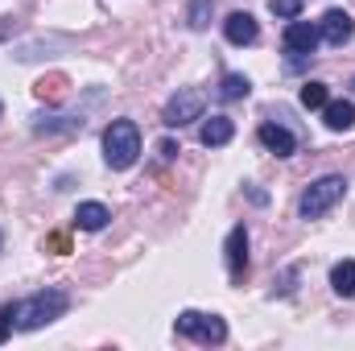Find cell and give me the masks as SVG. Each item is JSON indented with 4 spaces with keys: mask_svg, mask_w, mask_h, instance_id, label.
Segmentation results:
<instances>
[{
    "mask_svg": "<svg viewBox=\"0 0 355 351\" xmlns=\"http://www.w3.org/2000/svg\"><path fill=\"white\" fill-rule=\"evenodd\" d=\"M352 91H355V79H352Z\"/></svg>",
    "mask_w": 355,
    "mask_h": 351,
    "instance_id": "cell-25",
    "label": "cell"
},
{
    "mask_svg": "<svg viewBox=\"0 0 355 351\" xmlns=\"http://www.w3.org/2000/svg\"><path fill=\"white\" fill-rule=\"evenodd\" d=\"M67 306H71L67 289H42V293H33V298H25V302L4 306L0 314L12 323V331H37V327H46V323L62 318Z\"/></svg>",
    "mask_w": 355,
    "mask_h": 351,
    "instance_id": "cell-1",
    "label": "cell"
},
{
    "mask_svg": "<svg viewBox=\"0 0 355 351\" xmlns=\"http://www.w3.org/2000/svg\"><path fill=\"white\" fill-rule=\"evenodd\" d=\"M0 116H4V103H0Z\"/></svg>",
    "mask_w": 355,
    "mask_h": 351,
    "instance_id": "cell-23",
    "label": "cell"
},
{
    "mask_svg": "<svg viewBox=\"0 0 355 351\" xmlns=\"http://www.w3.org/2000/svg\"><path fill=\"white\" fill-rule=\"evenodd\" d=\"M107 219H112V211L103 203H79V211H75V228L79 232H103Z\"/></svg>",
    "mask_w": 355,
    "mask_h": 351,
    "instance_id": "cell-13",
    "label": "cell"
},
{
    "mask_svg": "<svg viewBox=\"0 0 355 351\" xmlns=\"http://www.w3.org/2000/svg\"><path fill=\"white\" fill-rule=\"evenodd\" d=\"M83 128V116H33V132H75Z\"/></svg>",
    "mask_w": 355,
    "mask_h": 351,
    "instance_id": "cell-14",
    "label": "cell"
},
{
    "mask_svg": "<svg viewBox=\"0 0 355 351\" xmlns=\"http://www.w3.org/2000/svg\"><path fill=\"white\" fill-rule=\"evenodd\" d=\"M223 257H227V273H232V281H244V273H248V228H244V223H236V228L227 232Z\"/></svg>",
    "mask_w": 355,
    "mask_h": 351,
    "instance_id": "cell-7",
    "label": "cell"
},
{
    "mask_svg": "<svg viewBox=\"0 0 355 351\" xmlns=\"http://www.w3.org/2000/svg\"><path fill=\"white\" fill-rule=\"evenodd\" d=\"M0 248H4V236H0Z\"/></svg>",
    "mask_w": 355,
    "mask_h": 351,
    "instance_id": "cell-24",
    "label": "cell"
},
{
    "mask_svg": "<svg viewBox=\"0 0 355 351\" xmlns=\"http://www.w3.org/2000/svg\"><path fill=\"white\" fill-rule=\"evenodd\" d=\"M223 37H227L232 46H252V42L261 37V25H257L252 12H232V17L223 21Z\"/></svg>",
    "mask_w": 355,
    "mask_h": 351,
    "instance_id": "cell-9",
    "label": "cell"
},
{
    "mask_svg": "<svg viewBox=\"0 0 355 351\" xmlns=\"http://www.w3.org/2000/svg\"><path fill=\"white\" fill-rule=\"evenodd\" d=\"M141 157V128L137 120H112L103 128V162L107 170H128Z\"/></svg>",
    "mask_w": 355,
    "mask_h": 351,
    "instance_id": "cell-2",
    "label": "cell"
},
{
    "mask_svg": "<svg viewBox=\"0 0 355 351\" xmlns=\"http://www.w3.org/2000/svg\"><path fill=\"white\" fill-rule=\"evenodd\" d=\"M232 137H236V124H232L227 116H211V120H202V128H198V141H202L207 149H223Z\"/></svg>",
    "mask_w": 355,
    "mask_h": 351,
    "instance_id": "cell-11",
    "label": "cell"
},
{
    "mask_svg": "<svg viewBox=\"0 0 355 351\" xmlns=\"http://www.w3.org/2000/svg\"><path fill=\"white\" fill-rule=\"evenodd\" d=\"M174 331L182 339H198V343H223L227 339V323L219 314H198V310H182Z\"/></svg>",
    "mask_w": 355,
    "mask_h": 351,
    "instance_id": "cell-4",
    "label": "cell"
},
{
    "mask_svg": "<svg viewBox=\"0 0 355 351\" xmlns=\"http://www.w3.org/2000/svg\"><path fill=\"white\" fill-rule=\"evenodd\" d=\"M248 91H252V83H248V75L232 71V75H223V83H219V99H223V103H232V99H244Z\"/></svg>",
    "mask_w": 355,
    "mask_h": 351,
    "instance_id": "cell-16",
    "label": "cell"
},
{
    "mask_svg": "<svg viewBox=\"0 0 355 351\" xmlns=\"http://www.w3.org/2000/svg\"><path fill=\"white\" fill-rule=\"evenodd\" d=\"M46 244H50V248H54V252H67V232H54V236H50V240H46Z\"/></svg>",
    "mask_w": 355,
    "mask_h": 351,
    "instance_id": "cell-21",
    "label": "cell"
},
{
    "mask_svg": "<svg viewBox=\"0 0 355 351\" xmlns=\"http://www.w3.org/2000/svg\"><path fill=\"white\" fill-rule=\"evenodd\" d=\"M318 37L327 42V46H347L355 37V21H352V12L347 8H327L322 12V21H318Z\"/></svg>",
    "mask_w": 355,
    "mask_h": 351,
    "instance_id": "cell-6",
    "label": "cell"
},
{
    "mask_svg": "<svg viewBox=\"0 0 355 351\" xmlns=\"http://www.w3.org/2000/svg\"><path fill=\"white\" fill-rule=\"evenodd\" d=\"M211 8H215V0H190V8H186V25H190L194 33H202V29L211 25Z\"/></svg>",
    "mask_w": 355,
    "mask_h": 351,
    "instance_id": "cell-17",
    "label": "cell"
},
{
    "mask_svg": "<svg viewBox=\"0 0 355 351\" xmlns=\"http://www.w3.org/2000/svg\"><path fill=\"white\" fill-rule=\"evenodd\" d=\"M174 153H178L174 141H162V145H157V162H162V166H166V162H174Z\"/></svg>",
    "mask_w": 355,
    "mask_h": 351,
    "instance_id": "cell-20",
    "label": "cell"
},
{
    "mask_svg": "<svg viewBox=\"0 0 355 351\" xmlns=\"http://www.w3.org/2000/svg\"><path fill=\"white\" fill-rule=\"evenodd\" d=\"M202 108H207V95L198 87H182L166 103V112H162V124L166 128H182V124H190V120H202Z\"/></svg>",
    "mask_w": 355,
    "mask_h": 351,
    "instance_id": "cell-5",
    "label": "cell"
},
{
    "mask_svg": "<svg viewBox=\"0 0 355 351\" xmlns=\"http://www.w3.org/2000/svg\"><path fill=\"white\" fill-rule=\"evenodd\" d=\"M268 8H272L277 21H293V17H302V0H268Z\"/></svg>",
    "mask_w": 355,
    "mask_h": 351,
    "instance_id": "cell-19",
    "label": "cell"
},
{
    "mask_svg": "<svg viewBox=\"0 0 355 351\" xmlns=\"http://www.w3.org/2000/svg\"><path fill=\"white\" fill-rule=\"evenodd\" d=\"M331 289L339 298H355V261H339L331 268Z\"/></svg>",
    "mask_w": 355,
    "mask_h": 351,
    "instance_id": "cell-15",
    "label": "cell"
},
{
    "mask_svg": "<svg viewBox=\"0 0 355 351\" xmlns=\"http://www.w3.org/2000/svg\"><path fill=\"white\" fill-rule=\"evenodd\" d=\"M257 137H261V145H265L268 153H277V157H293V149H297V137H293L285 124H272V120L261 124Z\"/></svg>",
    "mask_w": 355,
    "mask_h": 351,
    "instance_id": "cell-10",
    "label": "cell"
},
{
    "mask_svg": "<svg viewBox=\"0 0 355 351\" xmlns=\"http://www.w3.org/2000/svg\"><path fill=\"white\" fill-rule=\"evenodd\" d=\"M322 116H327V128H331V132H347L355 124V103L352 99H327Z\"/></svg>",
    "mask_w": 355,
    "mask_h": 351,
    "instance_id": "cell-12",
    "label": "cell"
},
{
    "mask_svg": "<svg viewBox=\"0 0 355 351\" xmlns=\"http://www.w3.org/2000/svg\"><path fill=\"white\" fill-rule=\"evenodd\" d=\"M8 331H12V323H8V318H4V314H0V343H4V339H8Z\"/></svg>",
    "mask_w": 355,
    "mask_h": 351,
    "instance_id": "cell-22",
    "label": "cell"
},
{
    "mask_svg": "<svg viewBox=\"0 0 355 351\" xmlns=\"http://www.w3.org/2000/svg\"><path fill=\"white\" fill-rule=\"evenodd\" d=\"M343 194H347V182H343L339 174H327V178H318V182H310V186L302 190L297 211H302V219H322Z\"/></svg>",
    "mask_w": 355,
    "mask_h": 351,
    "instance_id": "cell-3",
    "label": "cell"
},
{
    "mask_svg": "<svg viewBox=\"0 0 355 351\" xmlns=\"http://www.w3.org/2000/svg\"><path fill=\"white\" fill-rule=\"evenodd\" d=\"M318 42H322V37H318V25L297 21V17L285 25V50H289V54H314Z\"/></svg>",
    "mask_w": 355,
    "mask_h": 351,
    "instance_id": "cell-8",
    "label": "cell"
},
{
    "mask_svg": "<svg viewBox=\"0 0 355 351\" xmlns=\"http://www.w3.org/2000/svg\"><path fill=\"white\" fill-rule=\"evenodd\" d=\"M297 99H302V108H310V112H314V108H327V99H331V91H327V83H318V79H310V83L302 87V95H297Z\"/></svg>",
    "mask_w": 355,
    "mask_h": 351,
    "instance_id": "cell-18",
    "label": "cell"
}]
</instances>
